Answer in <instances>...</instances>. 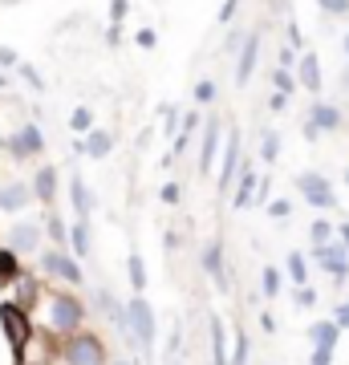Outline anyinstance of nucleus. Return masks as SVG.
Instances as JSON below:
<instances>
[{
	"label": "nucleus",
	"instance_id": "40",
	"mask_svg": "<svg viewBox=\"0 0 349 365\" xmlns=\"http://www.w3.org/2000/svg\"><path fill=\"white\" fill-rule=\"evenodd\" d=\"M333 361V349H313V357H309V365H329Z\"/></svg>",
	"mask_w": 349,
	"mask_h": 365
},
{
	"label": "nucleus",
	"instance_id": "12",
	"mask_svg": "<svg viewBox=\"0 0 349 365\" xmlns=\"http://www.w3.org/2000/svg\"><path fill=\"white\" fill-rule=\"evenodd\" d=\"M4 146H9V150H13L16 158H29V155H37V150H41L45 143H41V130H37V126H25V130H16Z\"/></svg>",
	"mask_w": 349,
	"mask_h": 365
},
{
	"label": "nucleus",
	"instance_id": "19",
	"mask_svg": "<svg viewBox=\"0 0 349 365\" xmlns=\"http://www.w3.org/2000/svg\"><path fill=\"white\" fill-rule=\"evenodd\" d=\"M33 195L45 199V203L57 195V170H53V167H41L37 170V179H33Z\"/></svg>",
	"mask_w": 349,
	"mask_h": 365
},
{
	"label": "nucleus",
	"instance_id": "1",
	"mask_svg": "<svg viewBox=\"0 0 349 365\" xmlns=\"http://www.w3.org/2000/svg\"><path fill=\"white\" fill-rule=\"evenodd\" d=\"M45 313H49V329L61 333V337H74L81 333V321H86V304H81L74 292H53L45 300Z\"/></svg>",
	"mask_w": 349,
	"mask_h": 365
},
{
	"label": "nucleus",
	"instance_id": "32",
	"mask_svg": "<svg viewBox=\"0 0 349 365\" xmlns=\"http://www.w3.org/2000/svg\"><path fill=\"white\" fill-rule=\"evenodd\" d=\"M272 86H276V93H293L297 90V86H293V73H288V69H276V73H272Z\"/></svg>",
	"mask_w": 349,
	"mask_h": 365
},
{
	"label": "nucleus",
	"instance_id": "6",
	"mask_svg": "<svg viewBox=\"0 0 349 365\" xmlns=\"http://www.w3.org/2000/svg\"><path fill=\"white\" fill-rule=\"evenodd\" d=\"M41 272L57 276V280H65V284H81V280H86V276H81V264L69 260L65 252H45V256H41Z\"/></svg>",
	"mask_w": 349,
	"mask_h": 365
},
{
	"label": "nucleus",
	"instance_id": "3",
	"mask_svg": "<svg viewBox=\"0 0 349 365\" xmlns=\"http://www.w3.org/2000/svg\"><path fill=\"white\" fill-rule=\"evenodd\" d=\"M0 329H4V337L13 345V357L25 361V349H29V341H33V321H29V313L21 304H13V300H4L0 304Z\"/></svg>",
	"mask_w": 349,
	"mask_h": 365
},
{
	"label": "nucleus",
	"instance_id": "34",
	"mask_svg": "<svg viewBox=\"0 0 349 365\" xmlns=\"http://www.w3.org/2000/svg\"><path fill=\"white\" fill-rule=\"evenodd\" d=\"M211 98H216V81L207 78V81H199V86H195V102H211Z\"/></svg>",
	"mask_w": 349,
	"mask_h": 365
},
{
	"label": "nucleus",
	"instance_id": "33",
	"mask_svg": "<svg viewBox=\"0 0 349 365\" xmlns=\"http://www.w3.org/2000/svg\"><path fill=\"white\" fill-rule=\"evenodd\" d=\"M321 4V13H329V16H345L349 13V0H317Z\"/></svg>",
	"mask_w": 349,
	"mask_h": 365
},
{
	"label": "nucleus",
	"instance_id": "21",
	"mask_svg": "<svg viewBox=\"0 0 349 365\" xmlns=\"http://www.w3.org/2000/svg\"><path fill=\"white\" fill-rule=\"evenodd\" d=\"M248 353H252L248 333H244V329H236V337L228 341V365H248Z\"/></svg>",
	"mask_w": 349,
	"mask_h": 365
},
{
	"label": "nucleus",
	"instance_id": "44",
	"mask_svg": "<svg viewBox=\"0 0 349 365\" xmlns=\"http://www.w3.org/2000/svg\"><path fill=\"white\" fill-rule=\"evenodd\" d=\"M122 16H126V0H114V25H110V29H118V21H122Z\"/></svg>",
	"mask_w": 349,
	"mask_h": 365
},
{
	"label": "nucleus",
	"instance_id": "42",
	"mask_svg": "<svg viewBox=\"0 0 349 365\" xmlns=\"http://www.w3.org/2000/svg\"><path fill=\"white\" fill-rule=\"evenodd\" d=\"M49 235H53V240H57V244H61V240H65V227H61V220H49Z\"/></svg>",
	"mask_w": 349,
	"mask_h": 365
},
{
	"label": "nucleus",
	"instance_id": "27",
	"mask_svg": "<svg viewBox=\"0 0 349 365\" xmlns=\"http://www.w3.org/2000/svg\"><path fill=\"white\" fill-rule=\"evenodd\" d=\"M288 280H297V288H305V280H309V264H305V256H300V252H293V256H288Z\"/></svg>",
	"mask_w": 349,
	"mask_h": 365
},
{
	"label": "nucleus",
	"instance_id": "18",
	"mask_svg": "<svg viewBox=\"0 0 349 365\" xmlns=\"http://www.w3.org/2000/svg\"><path fill=\"white\" fill-rule=\"evenodd\" d=\"M29 187H21V182H13V187H0V211H21L29 203Z\"/></svg>",
	"mask_w": 349,
	"mask_h": 365
},
{
	"label": "nucleus",
	"instance_id": "5",
	"mask_svg": "<svg viewBox=\"0 0 349 365\" xmlns=\"http://www.w3.org/2000/svg\"><path fill=\"white\" fill-rule=\"evenodd\" d=\"M297 191L305 195V203H313V207H337V195L333 187L325 182V175H317V170H305V175H297Z\"/></svg>",
	"mask_w": 349,
	"mask_h": 365
},
{
	"label": "nucleus",
	"instance_id": "41",
	"mask_svg": "<svg viewBox=\"0 0 349 365\" xmlns=\"http://www.w3.org/2000/svg\"><path fill=\"white\" fill-rule=\"evenodd\" d=\"M163 203H179V187H175V182L163 187Z\"/></svg>",
	"mask_w": 349,
	"mask_h": 365
},
{
	"label": "nucleus",
	"instance_id": "2",
	"mask_svg": "<svg viewBox=\"0 0 349 365\" xmlns=\"http://www.w3.org/2000/svg\"><path fill=\"white\" fill-rule=\"evenodd\" d=\"M126 341L130 349H143V357H151V349H155V309L143 297L126 304Z\"/></svg>",
	"mask_w": 349,
	"mask_h": 365
},
{
	"label": "nucleus",
	"instance_id": "7",
	"mask_svg": "<svg viewBox=\"0 0 349 365\" xmlns=\"http://www.w3.org/2000/svg\"><path fill=\"white\" fill-rule=\"evenodd\" d=\"M256 61H260V33H248L244 53H240V61H236V86H240V90L252 81V69H256Z\"/></svg>",
	"mask_w": 349,
	"mask_h": 365
},
{
	"label": "nucleus",
	"instance_id": "29",
	"mask_svg": "<svg viewBox=\"0 0 349 365\" xmlns=\"http://www.w3.org/2000/svg\"><path fill=\"white\" fill-rule=\"evenodd\" d=\"M260 292H264V297H276V292H280V272H276L272 264L260 272Z\"/></svg>",
	"mask_w": 349,
	"mask_h": 365
},
{
	"label": "nucleus",
	"instance_id": "25",
	"mask_svg": "<svg viewBox=\"0 0 349 365\" xmlns=\"http://www.w3.org/2000/svg\"><path fill=\"white\" fill-rule=\"evenodd\" d=\"M126 276H130V284L138 288V297H143V288H146V264L138 252H130L126 256Z\"/></svg>",
	"mask_w": 349,
	"mask_h": 365
},
{
	"label": "nucleus",
	"instance_id": "9",
	"mask_svg": "<svg viewBox=\"0 0 349 365\" xmlns=\"http://www.w3.org/2000/svg\"><path fill=\"white\" fill-rule=\"evenodd\" d=\"M93 304L102 309V317L110 321V325L126 333V304H122V300H118L114 292H106V288H98V292H93Z\"/></svg>",
	"mask_w": 349,
	"mask_h": 365
},
{
	"label": "nucleus",
	"instance_id": "38",
	"mask_svg": "<svg viewBox=\"0 0 349 365\" xmlns=\"http://www.w3.org/2000/svg\"><path fill=\"white\" fill-rule=\"evenodd\" d=\"M21 73H25V81L33 86V90H45V81H41V73L33 66H21Z\"/></svg>",
	"mask_w": 349,
	"mask_h": 365
},
{
	"label": "nucleus",
	"instance_id": "43",
	"mask_svg": "<svg viewBox=\"0 0 349 365\" xmlns=\"http://www.w3.org/2000/svg\"><path fill=\"white\" fill-rule=\"evenodd\" d=\"M138 45H143V49H151V45H155V33H151V29H138Z\"/></svg>",
	"mask_w": 349,
	"mask_h": 365
},
{
	"label": "nucleus",
	"instance_id": "50",
	"mask_svg": "<svg viewBox=\"0 0 349 365\" xmlns=\"http://www.w3.org/2000/svg\"><path fill=\"white\" fill-rule=\"evenodd\" d=\"M345 187H349V170H345Z\"/></svg>",
	"mask_w": 349,
	"mask_h": 365
},
{
	"label": "nucleus",
	"instance_id": "45",
	"mask_svg": "<svg viewBox=\"0 0 349 365\" xmlns=\"http://www.w3.org/2000/svg\"><path fill=\"white\" fill-rule=\"evenodd\" d=\"M0 66L13 69V66H16V53H13V49H0Z\"/></svg>",
	"mask_w": 349,
	"mask_h": 365
},
{
	"label": "nucleus",
	"instance_id": "52",
	"mask_svg": "<svg viewBox=\"0 0 349 365\" xmlns=\"http://www.w3.org/2000/svg\"><path fill=\"white\" fill-rule=\"evenodd\" d=\"M16 365H29V361H16Z\"/></svg>",
	"mask_w": 349,
	"mask_h": 365
},
{
	"label": "nucleus",
	"instance_id": "16",
	"mask_svg": "<svg viewBox=\"0 0 349 365\" xmlns=\"http://www.w3.org/2000/svg\"><path fill=\"white\" fill-rule=\"evenodd\" d=\"M300 86L309 93L321 90V61H317V53L305 49V57H300Z\"/></svg>",
	"mask_w": 349,
	"mask_h": 365
},
{
	"label": "nucleus",
	"instance_id": "51",
	"mask_svg": "<svg viewBox=\"0 0 349 365\" xmlns=\"http://www.w3.org/2000/svg\"><path fill=\"white\" fill-rule=\"evenodd\" d=\"M345 86H349V73H345Z\"/></svg>",
	"mask_w": 349,
	"mask_h": 365
},
{
	"label": "nucleus",
	"instance_id": "39",
	"mask_svg": "<svg viewBox=\"0 0 349 365\" xmlns=\"http://www.w3.org/2000/svg\"><path fill=\"white\" fill-rule=\"evenodd\" d=\"M236 4H240V0H223V9H220V25H232V16H236Z\"/></svg>",
	"mask_w": 349,
	"mask_h": 365
},
{
	"label": "nucleus",
	"instance_id": "15",
	"mask_svg": "<svg viewBox=\"0 0 349 365\" xmlns=\"http://www.w3.org/2000/svg\"><path fill=\"white\" fill-rule=\"evenodd\" d=\"M309 122L317 126V134H321V130H337V126H341V110L329 106V102H317V106H313V114H309Z\"/></svg>",
	"mask_w": 349,
	"mask_h": 365
},
{
	"label": "nucleus",
	"instance_id": "26",
	"mask_svg": "<svg viewBox=\"0 0 349 365\" xmlns=\"http://www.w3.org/2000/svg\"><path fill=\"white\" fill-rule=\"evenodd\" d=\"M13 284H16V292H21V300H13V304H21V309L29 313V304L37 300V280H33V276H16Z\"/></svg>",
	"mask_w": 349,
	"mask_h": 365
},
{
	"label": "nucleus",
	"instance_id": "23",
	"mask_svg": "<svg viewBox=\"0 0 349 365\" xmlns=\"http://www.w3.org/2000/svg\"><path fill=\"white\" fill-rule=\"evenodd\" d=\"M69 248L78 252V256H90V223L86 220H74V227H69Z\"/></svg>",
	"mask_w": 349,
	"mask_h": 365
},
{
	"label": "nucleus",
	"instance_id": "47",
	"mask_svg": "<svg viewBox=\"0 0 349 365\" xmlns=\"http://www.w3.org/2000/svg\"><path fill=\"white\" fill-rule=\"evenodd\" d=\"M337 235H341V240H337V244H341V248L349 252V223H341V227H337Z\"/></svg>",
	"mask_w": 349,
	"mask_h": 365
},
{
	"label": "nucleus",
	"instance_id": "4",
	"mask_svg": "<svg viewBox=\"0 0 349 365\" xmlns=\"http://www.w3.org/2000/svg\"><path fill=\"white\" fill-rule=\"evenodd\" d=\"M65 365H106V345L98 333H74L61 345Z\"/></svg>",
	"mask_w": 349,
	"mask_h": 365
},
{
	"label": "nucleus",
	"instance_id": "11",
	"mask_svg": "<svg viewBox=\"0 0 349 365\" xmlns=\"http://www.w3.org/2000/svg\"><path fill=\"white\" fill-rule=\"evenodd\" d=\"M236 163H240V130L228 134V143H223V167H220V191H228L232 187V175H236Z\"/></svg>",
	"mask_w": 349,
	"mask_h": 365
},
{
	"label": "nucleus",
	"instance_id": "46",
	"mask_svg": "<svg viewBox=\"0 0 349 365\" xmlns=\"http://www.w3.org/2000/svg\"><path fill=\"white\" fill-rule=\"evenodd\" d=\"M260 329H264V333H276V317L264 313V317H260Z\"/></svg>",
	"mask_w": 349,
	"mask_h": 365
},
{
	"label": "nucleus",
	"instance_id": "10",
	"mask_svg": "<svg viewBox=\"0 0 349 365\" xmlns=\"http://www.w3.org/2000/svg\"><path fill=\"white\" fill-rule=\"evenodd\" d=\"M216 155H220V118H207V134H203V146H199V170H211L216 167Z\"/></svg>",
	"mask_w": 349,
	"mask_h": 365
},
{
	"label": "nucleus",
	"instance_id": "37",
	"mask_svg": "<svg viewBox=\"0 0 349 365\" xmlns=\"http://www.w3.org/2000/svg\"><path fill=\"white\" fill-rule=\"evenodd\" d=\"M268 215H272V220H285V215H288V199H272Z\"/></svg>",
	"mask_w": 349,
	"mask_h": 365
},
{
	"label": "nucleus",
	"instance_id": "48",
	"mask_svg": "<svg viewBox=\"0 0 349 365\" xmlns=\"http://www.w3.org/2000/svg\"><path fill=\"white\" fill-rule=\"evenodd\" d=\"M345 53H349V33H345Z\"/></svg>",
	"mask_w": 349,
	"mask_h": 365
},
{
	"label": "nucleus",
	"instance_id": "8",
	"mask_svg": "<svg viewBox=\"0 0 349 365\" xmlns=\"http://www.w3.org/2000/svg\"><path fill=\"white\" fill-rule=\"evenodd\" d=\"M41 248V227L37 223H16L9 232V252L13 256H25V252H37Z\"/></svg>",
	"mask_w": 349,
	"mask_h": 365
},
{
	"label": "nucleus",
	"instance_id": "20",
	"mask_svg": "<svg viewBox=\"0 0 349 365\" xmlns=\"http://www.w3.org/2000/svg\"><path fill=\"white\" fill-rule=\"evenodd\" d=\"M69 199H74V211H78V220H86V215H90V207H93L86 179H74V182H69Z\"/></svg>",
	"mask_w": 349,
	"mask_h": 365
},
{
	"label": "nucleus",
	"instance_id": "31",
	"mask_svg": "<svg viewBox=\"0 0 349 365\" xmlns=\"http://www.w3.org/2000/svg\"><path fill=\"white\" fill-rule=\"evenodd\" d=\"M329 240H333V223H329V220H317V223H313V244L321 248V244H329Z\"/></svg>",
	"mask_w": 349,
	"mask_h": 365
},
{
	"label": "nucleus",
	"instance_id": "14",
	"mask_svg": "<svg viewBox=\"0 0 349 365\" xmlns=\"http://www.w3.org/2000/svg\"><path fill=\"white\" fill-rule=\"evenodd\" d=\"M309 341L317 349H337V341H341V329L333 321H313L309 325Z\"/></svg>",
	"mask_w": 349,
	"mask_h": 365
},
{
	"label": "nucleus",
	"instance_id": "24",
	"mask_svg": "<svg viewBox=\"0 0 349 365\" xmlns=\"http://www.w3.org/2000/svg\"><path fill=\"white\" fill-rule=\"evenodd\" d=\"M256 187H260L256 170L244 167V175H240V191H236V207H248V203H252V195H256Z\"/></svg>",
	"mask_w": 349,
	"mask_h": 365
},
{
	"label": "nucleus",
	"instance_id": "22",
	"mask_svg": "<svg viewBox=\"0 0 349 365\" xmlns=\"http://www.w3.org/2000/svg\"><path fill=\"white\" fill-rule=\"evenodd\" d=\"M21 276V256H13L9 248H0V288H9Z\"/></svg>",
	"mask_w": 349,
	"mask_h": 365
},
{
	"label": "nucleus",
	"instance_id": "49",
	"mask_svg": "<svg viewBox=\"0 0 349 365\" xmlns=\"http://www.w3.org/2000/svg\"><path fill=\"white\" fill-rule=\"evenodd\" d=\"M110 365H130V361H110Z\"/></svg>",
	"mask_w": 349,
	"mask_h": 365
},
{
	"label": "nucleus",
	"instance_id": "13",
	"mask_svg": "<svg viewBox=\"0 0 349 365\" xmlns=\"http://www.w3.org/2000/svg\"><path fill=\"white\" fill-rule=\"evenodd\" d=\"M203 268H207V276L216 280V288H228V272H223V244L220 240H211L203 248Z\"/></svg>",
	"mask_w": 349,
	"mask_h": 365
},
{
	"label": "nucleus",
	"instance_id": "35",
	"mask_svg": "<svg viewBox=\"0 0 349 365\" xmlns=\"http://www.w3.org/2000/svg\"><path fill=\"white\" fill-rule=\"evenodd\" d=\"M333 325L341 329V333H345V329H349V300H345V304H337V309H333Z\"/></svg>",
	"mask_w": 349,
	"mask_h": 365
},
{
	"label": "nucleus",
	"instance_id": "28",
	"mask_svg": "<svg viewBox=\"0 0 349 365\" xmlns=\"http://www.w3.org/2000/svg\"><path fill=\"white\" fill-rule=\"evenodd\" d=\"M276 155H280V134H264V138H260V158H264V163H276Z\"/></svg>",
	"mask_w": 349,
	"mask_h": 365
},
{
	"label": "nucleus",
	"instance_id": "30",
	"mask_svg": "<svg viewBox=\"0 0 349 365\" xmlns=\"http://www.w3.org/2000/svg\"><path fill=\"white\" fill-rule=\"evenodd\" d=\"M69 126H74V134H86V130L93 126V114L86 110V106H78V110L69 114Z\"/></svg>",
	"mask_w": 349,
	"mask_h": 365
},
{
	"label": "nucleus",
	"instance_id": "36",
	"mask_svg": "<svg viewBox=\"0 0 349 365\" xmlns=\"http://www.w3.org/2000/svg\"><path fill=\"white\" fill-rule=\"evenodd\" d=\"M297 304H300V309H313V304H317V292H313L309 284L297 288Z\"/></svg>",
	"mask_w": 349,
	"mask_h": 365
},
{
	"label": "nucleus",
	"instance_id": "17",
	"mask_svg": "<svg viewBox=\"0 0 349 365\" xmlns=\"http://www.w3.org/2000/svg\"><path fill=\"white\" fill-rule=\"evenodd\" d=\"M110 146H114V134H110V130H90V138L81 143V155L106 158V155H110Z\"/></svg>",
	"mask_w": 349,
	"mask_h": 365
}]
</instances>
